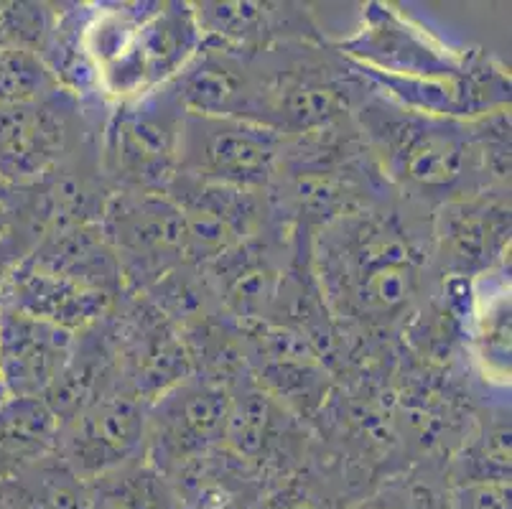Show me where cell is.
I'll return each mask as SVG.
<instances>
[{"label": "cell", "mask_w": 512, "mask_h": 509, "mask_svg": "<svg viewBox=\"0 0 512 509\" xmlns=\"http://www.w3.org/2000/svg\"><path fill=\"white\" fill-rule=\"evenodd\" d=\"M357 120L380 168L421 199L462 202L510 176V115L479 120L421 115L393 100H362Z\"/></svg>", "instance_id": "6da1fadb"}, {"label": "cell", "mask_w": 512, "mask_h": 509, "mask_svg": "<svg viewBox=\"0 0 512 509\" xmlns=\"http://www.w3.org/2000/svg\"><path fill=\"white\" fill-rule=\"evenodd\" d=\"M202 46L192 3L82 6L79 49L97 95L123 105L161 90Z\"/></svg>", "instance_id": "7a4b0ae2"}, {"label": "cell", "mask_w": 512, "mask_h": 509, "mask_svg": "<svg viewBox=\"0 0 512 509\" xmlns=\"http://www.w3.org/2000/svg\"><path fill=\"white\" fill-rule=\"evenodd\" d=\"M324 252V278L332 296L344 298L355 316L383 319L406 306L416 293L421 252L393 217L362 212L337 224Z\"/></svg>", "instance_id": "3957f363"}, {"label": "cell", "mask_w": 512, "mask_h": 509, "mask_svg": "<svg viewBox=\"0 0 512 509\" xmlns=\"http://www.w3.org/2000/svg\"><path fill=\"white\" fill-rule=\"evenodd\" d=\"M85 100L69 90L0 107V181L36 186L82 161L92 138Z\"/></svg>", "instance_id": "277c9868"}, {"label": "cell", "mask_w": 512, "mask_h": 509, "mask_svg": "<svg viewBox=\"0 0 512 509\" xmlns=\"http://www.w3.org/2000/svg\"><path fill=\"white\" fill-rule=\"evenodd\" d=\"M288 140V135L248 120L186 112L176 174L199 184L258 194L281 179Z\"/></svg>", "instance_id": "5b68a950"}, {"label": "cell", "mask_w": 512, "mask_h": 509, "mask_svg": "<svg viewBox=\"0 0 512 509\" xmlns=\"http://www.w3.org/2000/svg\"><path fill=\"white\" fill-rule=\"evenodd\" d=\"M184 115L164 87L141 100L115 105L97 148L102 174L120 191L164 194L176 176Z\"/></svg>", "instance_id": "8992f818"}, {"label": "cell", "mask_w": 512, "mask_h": 509, "mask_svg": "<svg viewBox=\"0 0 512 509\" xmlns=\"http://www.w3.org/2000/svg\"><path fill=\"white\" fill-rule=\"evenodd\" d=\"M362 77L431 82L467 74L477 51H456L390 3H370L355 36L337 46Z\"/></svg>", "instance_id": "52a82bcc"}, {"label": "cell", "mask_w": 512, "mask_h": 509, "mask_svg": "<svg viewBox=\"0 0 512 509\" xmlns=\"http://www.w3.org/2000/svg\"><path fill=\"white\" fill-rule=\"evenodd\" d=\"M230 390L214 377H184L148 403L146 459L166 476L222 446Z\"/></svg>", "instance_id": "ba28073f"}, {"label": "cell", "mask_w": 512, "mask_h": 509, "mask_svg": "<svg viewBox=\"0 0 512 509\" xmlns=\"http://www.w3.org/2000/svg\"><path fill=\"white\" fill-rule=\"evenodd\" d=\"M146 415V400L118 385L59 426L54 454L82 482H92L146 456Z\"/></svg>", "instance_id": "9c48e42d"}, {"label": "cell", "mask_w": 512, "mask_h": 509, "mask_svg": "<svg viewBox=\"0 0 512 509\" xmlns=\"http://www.w3.org/2000/svg\"><path fill=\"white\" fill-rule=\"evenodd\" d=\"M100 227L118 255L120 270L130 263L141 270H164L189 255L184 214L166 194L115 191L107 199Z\"/></svg>", "instance_id": "30bf717a"}, {"label": "cell", "mask_w": 512, "mask_h": 509, "mask_svg": "<svg viewBox=\"0 0 512 509\" xmlns=\"http://www.w3.org/2000/svg\"><path fill=\"white\" fill-rule=\"evenodd\" d=\"M74 347V331L0 303V380L8 398H44L72 359Z\"/></svg>", "instance_id": "8fae6325"}, {"label": "cell", "mask_w": 512, "mask_h": 509, "mask_svg": "<svg viewBox=\"0 0 512 509\" xmlns=\"http://www.w3.org/2000/svg\"><path fill=\"white\" fill-rule=\"evenodd\" d=\"M202 39L263 51L283 44H321L314 16L301 3L217 0L192 3Z\"/></svg>", "instance_id": "7c38bea8"}, {"label": "cell", "mask_w": 512, "mask_h": 509, "mask_svg": "<svg viewBox=\"0 0 512 509\" xmlns=\"http://www.w3.org/2000/svg\"><path fill=\"white\" fill-rule=\"evenodd\" d=\"M0 303L79 334L110 314L115 296L82 286L26 255L0 283Z\"/></svg>", "instance_id": "4fadbf2b"}, {"label": "cell", "mask_w": 512, "mask_h": 509, "mask_svg": "<svg viewBox=\"0 0 512 509\" xmlns=\"http://www.w3.org/2000/svg\"><path fill=\"white\" fill-rule=\"evenodd\" d=\"M57 433L59 423L44 400H0V482L51 454Z\"/></svg>", "instance_id": "5bb4252c"}, {"label": "cell", "mask_w": 512, "mask_h": 509, "mask_svg": "<svg viewBox=\"0 0 512 509\" xmlns=\"http://www.w3.org/2000/svg\"><path fill=\"white\" fill-rule=\"evenodd\" d=\"M87 509H184L174 484L143 456L87 482Z\"/></svg>", "instance_id": "9a60e30c"}, {"label": "cell", "mask_w": 512, "mask_h": 509, "mask_svg": "<svg viewBox=\"0 0 512 509\" xmlns=\"http://www.w3.org/2000/svg\"><path fill=\"white\" fill-rule=\"evenodd\" d=\"M510 209L474 207V202H451V217L446 224L444 255L451 268L467 270L472 265H487L497 245L510 240Z\"/></svg>", "instance_id": "2e32d148"}, {"label": "cell", "mask_w": 512, "mask_h": 509, "mask_svg": "<svg viewBox=\"0 0 512 509\" xmlns=\"http://www.w3.org/2000/svg\"><path fill=\"white\" fill-rule=\"evenodd\" d=\"M11 482L23 509H87V482L54 451L26 466Z\"/></svg>", "instance_id": "e0dca14e"}, {"label": "cell", "mask_w": 512, "mask_h": 509, "mask_svg": "<svg viewBox=\"0 0 512 509\" xmlns=\"http://www.w3.org/2000/svg\"><path fill=\"white\" fill-rule=\"evenodd\" d=\"M54 90L59 82L36 51L0 49V107L39 100Z\"/></svg>", "instance_id": "ac0fdd59"}, {"label": "cell", "mask_w": 512, "mask_h": 509, "mask_svg": "<svg viewBox=\"0 0 512 509\" xmlns=\"http://www.w3.org/2000/svg\"><path fill=\"white\" fill-rule=\"evenodd\" d=\"M54 3L0 0V49H29L41 56L57 21Z\"/></svg>", "instance_id": "d6986e66"}, {"label": "cell", "mask_w": 512, "mask_h": 509, "mask_svg": "<svg viewBox=\"0 0 512 509\" xmlns=\"http://www.w3.org/2000/svg\"><path fill=\"white\" fill-rule=\"evenodd\" d=\"M479 347L487 370L500 382H510V283H500L479 306Z\"/></svg>", "instance_id": "ffe728a7"}, {"label": "cell", "mask_w": 512, "mask_h": 509, "mask_svg": "<svg viewBox=\"0 0 512 509\" xmlns=\"http://www.w3.org/2000/svg\"><path fill=\"white\" fill-rule=\"evenodd\" d=\"M44 230L46 214L41 186H11L0 181V245L23 240L34 250Z\"/></svg>", "instance_id": "44dd1931"}, {"label": "cell", "mask_w": 512, "mask_h": 509, "mask_svg": "<svg viewBox=\"0 0 512 509\" xmlns=\"http://www.w3.org/2000/svg\"><path fill=\"white\" fill-rule=\"evenodd\" d=\"M454 509H510V482H469L456 489Z\"/></svg>", "instance_id": "7402d4cb"}, {"label": "cell", "mask_w": 512, "mask_h": 509, "mask_svg": "<svg viewBox=\"0 0 512 509\" xmlns=\"http://www.w3.org/2000/svg\"><path fill=\"white\" fill-rule=\"evenodd\" d=\"M29 252L31 245L23 240H11L6 242V245H0V283H3V278L8 275V270H11L18 260L26 258Z\"/></svg>", "instance_id": "603a6c76"}, {"label": "cell", "mask_w": 512, "mask_h": 509, "mask_svg": "<svg viewBox=\"0 0 512 509\" xmlns=\"http://www.w3.org/2000/svg\"><path fill=\"white\" fill-rule=\"evenodd\" d=\"M8 395H6V387H3V380H0V400H6Z\"/></svg>", "instance_id": "cb8c5ba5"}]
</instances>
